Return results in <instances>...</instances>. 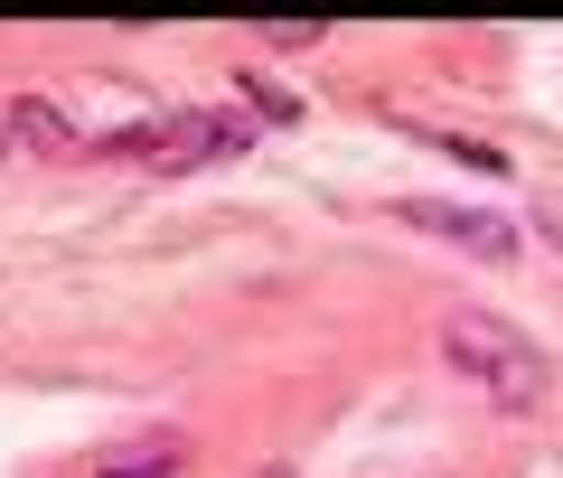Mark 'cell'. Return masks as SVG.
<instances>
[{
    "label": "cell",
    "instance_id": "6da1fadb",
    "mask_svg": "<svg viewBox=\"0 0 563 478\" xmlns=\"http://www.w3.org/2000/svg\"><path fill=\"white\" fill-rule=\"evenodd\" d=\"M442 357L461 366L488 403H507V413H536L544 385H554L544 357H536V338H526L517 319H498V310H451L442 319Z\"/></svg>",
    "mask_w": 563,
    "mask_h": 478
},
{
    "label": "cell",
    "instance_id": "7a4b0ae2",
    "mask_svg": "<svg viewBox=\"0 0 563 478\" xmlns=\"http://www.w3.org/2000/svg\"><path fill=\"white\" fill-rule=\"evenodd\" d=\"M254 151L244 113H179V122H141V159L151 169H198V159H235Z\"/></svg>",
    "mask_w": 563,
    "mask_h": 478
},
{
    "label": "cell",
    "instance_id": "3957f363",
    "mask_svg": "<svg viewBox=\"0 0 563 478\" xmlns=\"http://www.w3.org/2000/svg\"><path fill=\"white\" fill-rule=\"evenodd\" d=\"M404 216L422 225V235H451V244H470V254H488V263H507L517 254V235H507L488 207H442V198H404Z\"/></svg>",
    "mask_w": 563,
    "mask_h": 478
},
{
    "label": "cell",
    "instance_id": "277c9868",
    "mask_svg": "<svg viewBox=\"0 0 563 478\" xmlns=\"http://www.w3.org/2000/svg\"><path fill=\"white\" fill-rule=\"evenodd\" d=\"M10 141H20V151H47V159H57V151H76V141H66V122H57V103H10Z\"/></svg>",
    "mask_w": 563,
    "mask_h": 478
},
{
    "label": "cell",
    "instance_id": "5b68a950",
    "mask_svg": "<svg viewBox=\"0 0 563 478\" xmlns=\"http://www.w3.org/2000/svg\"><path fill=\"white\" fill-rule=\"evenodd\" d=\"M95 478H179V441H151V451H132V459H103Z\"/></svg>",
    "mask_w": 563,
    "mask_h": 478
},
{
    "label": "cell",
    "instance_id": "8992f818",
    "mask_svg": "<svg viewBox=\"0 0 563 478\" xmlns=\"http://www.w3.org/2000/svg\"><path fill=\"white\" fill-rule=\"evenodd\" d=\"M254 38H263V47H320L329 29H320V20H273V29H254Z\"/></svg>",
    "mask_w": 563,
    "mask_h": 478
},
{
    "label": "cell",
    "instance_id": "52a82bcc",
    "mask_svg": "<svg viewBox=\"0 0 563 478\" xmlns=\"http://www.w3.org/2000/svg\"><path fill=\"white\" fill-rule=\"evenodd\" d=\"M263 478H291V469H263Z\"/></svg>",
    "mask_w": 563,
    "mask_h": 478
}]
</instances>
